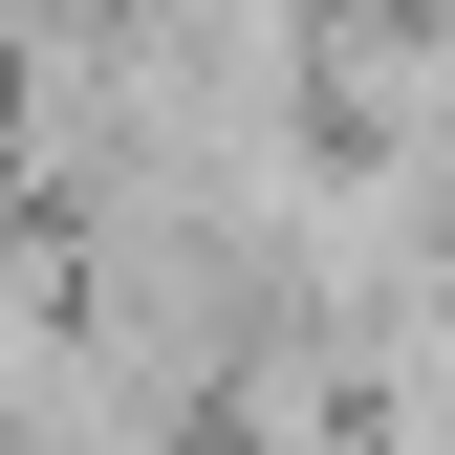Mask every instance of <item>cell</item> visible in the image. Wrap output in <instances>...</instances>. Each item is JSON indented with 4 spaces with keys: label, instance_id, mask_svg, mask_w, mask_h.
<instances>
[{
    "label": "cell",
    "instance_id": "2",
    "mask_svg": "<svg viewBox=\"0 0 455 455\" xmlns=\"http://www.w3.org/2000/svg\"><path fill=\"white\" fill-rule=\"evenodd\" d=\"M0 22H22V0H0Z\"/></svg>",
    "mask_w": 455,
    "mask_h": 455
},
{
    "label": "cell",
    "instance_id": "1",
    "mask_svg": "<svg viewBox=\"0 0 455 455\" xmlns=\"http://www.w3.org/2000/svg\"><path fill=\"white\" fill-rule=\"evenodd\" d=\"M304 131L455 196V0H325L304 22Z\"/></svg>",
    "mask_w": 455,
    "mask_h": 455
}]
</instances>
